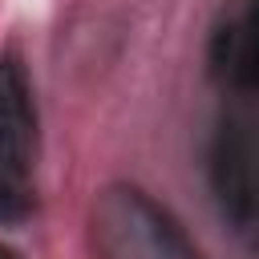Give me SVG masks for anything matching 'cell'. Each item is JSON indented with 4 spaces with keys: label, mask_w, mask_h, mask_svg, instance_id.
<instances>
[{
    "label": "cell",
    "mask_w": 259,
    "mask_h": 259,
    "mask_svg": "<svg viewBox=\"0 0 259 259\" xmlns=\"http://www.w3.org/2000/svg\"><path fill=\"white\" fill-rule=\"evenodd\" d=\"M89 243L97 259H202L178 219L130 182L97 190L89 206Z\"/></svg>",
    "instance_id": "obj_1"
},
{
    "label": "cell",
    "mask_w": 259,
    "mask_h": 259,
    "mask_svg": "<svg viewBox=\"0 0 259 259\" xmlns=\"http://www.w3.org/2000/svg\"><path fill=\"white\" fill-rule=\"evenodd\" d=\"M36 154V105L28 89L24 65L4 53L0 57V170L24 178Z\"/></svg>",
    "instance_id": "obj_2"
},
{
    "label": "cell",
    "mask_w": 259,
    "mask_h": 259,
    "mask_svg": "<svg viewBox=\"0 0 259 259\" xmlns=\"http://www.w3.org/2000/svg\"><path fill=\"white\" fill-rule=\"evenodd\" d=\"M214 69L247 93H259V0L247 4L243 20L227 28L214 45Z\"/></svg>",
    "instance_id": "obj_3"
},
{
    "label": "cell",
    "mask_w": 259,
    "mask_h": 259,
    "mask_svg": "<svg viewBox=\"0 0 259 259\" xmlns=\"http://www.w3.org/2000/svg\"><path fill=\"white\" fill-rule=\"evenodd\" d=\"M28 214V194H24V178L0 170V223H20Z\"/></svg>",
    "instance_id": "obj_4"
},
{
    "label": "cell",
    "mask_w": 259,
    "mask_h": 259,
    "mask_svg": "<svg viewBox=\"0 0 259 259\" xmlns=\"http://www.w3.org/2000/svg\"><path fill=\"white\" fill-rule=\"evenodd\" d=\"M0 259H16V251H8V247H0Z\"/></svg>",
    "instance_id": "obj_5"
}]
</instances>
